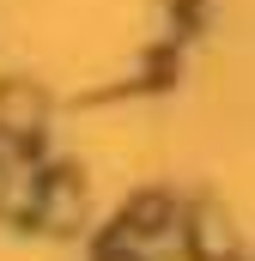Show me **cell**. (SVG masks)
Returning a JSON list of instances; mask_svg holds the SVG:
<instances>
[{
    "label": "cell",
    "instance_id": "6da1fadb",
    "mask_svg": "<svg viewBox=\"0 0 255 261\" xmlns=\"http://www.w3.org/2000/svg\"><path fill=\"white\" fill-rule=\"evenodd\" d=\"M37 206H43V225L73 231L79 213H85V189H79V176H73V170H49V176H37Z\"/></svg>",
    "mask_w": 255,
    "mask_h": 261
},
{
    "label": "cell",
    "instance_id": "7a4b0ae2",
    "mask_svg": "<svg viewBox=\"0 0 255 261\" xmlns=\"http://www.w3.org/2000/svg\"><path fill=\"white\" fill-rule=\"evenodd\" d=\"M189 243H194L200 261H231V255H237V231H231V219H225L219 206H200V213H194Z\"/></svg>",
    "mask_w": 255,
    "mask_h": 261
},
{
    "label": "cell",
    "instance_id": "3957f363",
    "mask_svg": "<svg viewBox=\"0 0 255 261\" xmlns=\"http://www.w3.org/2000/svg\"><path fill=\"white\" fill-rule=\"evenodd\" d=\"M0 122L12 134H24V146H31L37 128H43V97H37L31 85H6V91H0Z\"/></svg>",
    "mask_w": 255,
    "mask_h": 261
},
{
    "label": "cell",
    "instance_id": "277c9868",
    "mask_svg": "<svg viewBox=\"0 0 255 261\" xmlns=\"http://www.w3.org/2000/svg\"><path fill=\"white\" fill-rule=\"evenodd\" d=\"M0 200H6V170H0Z\"/></svg>",
    "mask_w": 255,
    "mask_h": 261
}]
</instances>
